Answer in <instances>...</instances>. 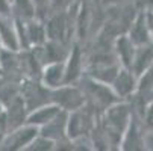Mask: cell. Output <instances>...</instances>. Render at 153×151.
<instances>
[{"label":"cell","mask_w":153,"mask_h":151,"mask_svg":"<svg viewBox=\"0 0 153 151\" xmlns=\"http://www.w3.org/2000/svg\"><path fill=\"white\" fill-rule=\"evenodd\" d=\"M127 121H129V107L126 104L112 106L108 109L105 132L109 138H111V141L114 144H117L120 141L124 128L127 127Z\"/></svg>","instance_id":"cell-1"},{"label":"cell","mask_w":153,"mask_h":151,"mask_svg":"<svg viewBox=\"0 0 153 151\" xmlns=\"http://www.w3.org/2000/svg\"><path fill=\"white\" fill-rule=\"evenodd\" d=\"M38 133L36 125H27V127H18L15 130L6 133L2 141H0V150H21L26 148V145H29Z\"/></svg>","instance_id":"cell-2"},{"label":"cell","mask_w":153,"mask_h":151,"mask_svg":"<svg viewBox=\"0 0 153 151\" xmlns=\"http://www.w3.org/2000/svg\"><path fill=\"white\" fill-rule=\"evenodd\" d=\"M50 100L64 110L80 109L85 103L83 94L73 86H62V88H58L55 91H50Z\"/></svg>","instance_id":"cell-3"},{"label":"cell","mask_w":153,"mask_h":151,"mask_svg":"<svg viewBox=\"0 0 153 151\" xmlns=\"http://www.w3.org/2000/svg\"><path fill=\"white\" fill-rule=\"evenodd\" d=\"M86 89H88L90 95L94 97V100L99 104L105 106L106 109L109 106H112V104L120 101V97L117 94H114L105 83H99V82L90 80V82H86Z\"/></svg>","instance_id":"cell-4"},{"label":"cell","mask_w":153,"mask_h":151,"mask_svg":"<svg viewBox=\"0 0 153 151\" xmlns=\"http://www.w3.org/2000/svg\"><path fill=\"white\" fill-rule=\"evenodd\" d=\"M0 44L12 52H17L20 47L14 20H9V15H0Z\"/></svg>","instance_id":"cell-5"},{"label":"cell","mask_w":153,"mask_h":151,"mask_svg":"<svg viewBox=\"0 0 153 151\" xmlns=\"http://www.w3.org/2000/svg\"><path fill=\"white\" fill-rule=\"evenodd\" d=\"M62 109L58 106V104H42L39 107H36V110L33 109L30 112V115L26 118V122L30 124V125H44L47 124L49 121H52Z\"/></svg>","instance_id":"cell-6"},{"label":"cell","mask_w":153,"mask_h":151,"mask_svg":"<svg viewBox=\"0 0 153 151\" xmlns=\"http://www.w3.org/2000/svg\"><path fill=\"white\" fill-rule=\"evenodd\" d=\"M112 85L115 88V94L121 97H129L135 89V79L132 74V70L123 68L117 73L115 79L112 80Z\"/></svg>","instance_id":"cell-7"},{"label":"cell","mask_w":153,"mask_h":151,"mask_svg":"<svg viewBox=\"0 0 153 151\" xmlns=\"http://www.w3.org/2000/svg\"><path fill=\"white\" fill-rule=\"evenodd\" d=\"M73 112L74 113L67 121V132H68L70 138H77V136L83 135L86 130H88L91 121H90V116H88V113H86L85 110L79 112V109H76Z\"/></svg>","instance_id":"cell-8"},{"label":"cell","mask_w":153,"mask_h":151,"mask_svg":"<svg viewBox=\"0 0 153 151\" xmlns=\"http://www.w3.org/2000/svg\"><path fill=\"white\" fill-rule=\"evenodd\" d=\"M153 60V42L146 46H140V49L135 52L134 56V63H132V71H135L137 76H141L146 68L152 63Z\"/></svg>","instance_id":"cell-9"},{"label":"cell","mask_w":153,"mask_h":151,"mask_svg":"<svg viewBox=\"0 0 153 151\" xmlns=\"http://www.w3.org/2000/svg\"><path fill=\"white\" fill-rule=\"evenodd\" d=\"M64 70L65 65L61 62H52L42 73V82L47 88H58L64 85Z\"/></svg>","instance_id":"cell-10"},{"label":"cell","mask_w":153,"mask_h":151,"mask_svg":"<svg viewBox=\"0 0 153 151\" xmlns=\"http://www.w3.org/2000/svg\"><path fill=\"white\" fill-rule=\"evenodd\" d=\"M117 53L123 63V67L127 70H132L134 56H135V46L129 39V36H120L117 39Z\"/></svg>","instance_id":"cell-11"},{"label":"cell","mask_w":153,"mask_h":151,"mask_svg":"<svg viewBox=\"0 0 153 151\" xmlns=\"http://www.w3.org/2000/svg\"><path fill=\"white\" fill-rule=\"evenodd\" d=\"M80 65H82V57H80V49L74 47L70 53V59L67 63V68L64 70V85H70L74 82L80 74Z\"/></svg>","instance_id":"cell-12"},{"label":"cell","mask_w":153,"mask_h":151,"mask_svg":"<svg viewBox=\"0 0 153 151\" xmlns=\"http://www.w3.org/2000/svg\"><path fill=\"white\" fill-rule=\"evenodd\" d=\"M65 113L59 112L52 121H49L47 124H44V128H42V136H46L49 139H58L62 138V133L65 132V127H67V121H65Z\"/></svg>","instance_id":"cell-13"},{"label":"cell","mask_w":153,"mask_h":151,"mask_svg":"<svg viewBox=\"0 0 153 151\" xmlns=\"http://www.w3.org/2000/svg\"><path fill=\"white\" fill-rule=\"evenodd\" d=\"M129 39L134 42V46H146L150 42L149 38V27L146 24V18L144 15H140L137 18V21L132 24V29H130V36Z\"/></svg>","instance_id":"cell-14"},{"label":"cell","mask_w":153,"mask_h":151,"mask_svg":"<svg viewBox=\"0 0 153 151\" xmlns=\"http://www.w3.org/2000/svg\"><path fill=\"white\" fill-rule=\"evenodd\" d=\"M12 11H14V17L20 18L23 21H29L33 20L36 12H35V6L32 0H12Z\"/></svg>","instance_id":"cell-15"},{"label":"cell","mask_w":153,"mask_h":151,"mask_svg":"<svg viewBox=\"0 0 153 151\" xmlns=\"http://www.w3.org/2000/svg\"><path fill=\"white\" fill-rule=\"evenodd\" d=\"M141 132L138 128V124L135 119H132V122L129 124L127 133H126V139L123 142V148L124 150H140L141 147Z\"/></svg>","instance_id":"cell-16"},{"label":"cell","mask_w":153,"mask_h":151,"mask_svg":"<svg viewBox=\"0 0 153 151\" xmlns=\"http://www.w3.org/2000/svg\"><path fill=\"white\" fill-rule=\"evenodd\" d=\"M25 24H26V36H27L29 44H41V42H44L46 33L41 24L35 23L32 20H29Z\"/></svg>","instance_id":"cell-17"},{"label":"cell","mask_w":153,"mask_h":151,"mask_svg":"<svg viewBox=\"0 0 153 151\" xmlns=\"http://www.w3.org/2000/svg\"><path fill=\"white\" fill-rule=\"evenodd\" d=\"M65 27H67V24H65V18L62 15H58V17L52 18L50 23H49V35H50V38L59 41L62 38V35H64Z\"/></svg>","instance_id":"cell-18"},{"label":"cell","mask_w":153,"mask_h":151,"mask_svg":"<svg viewBox=\"0 0 153 151\" xmlns=\"http://www.w3.org/2000/svg\"><path fill=\"white\" fill-rule=\"evenodd\" d=\"M153 91V60L152 63L146 68L144 71V76L141 79V83H140V92H152Z\"/></svg>","instance_id":"cell-19"},{"label":"cell","mask_w":153,"mask_h":151,"mask_svg":"<svg viewBox=\"0 0 153 151\" xmlns=\"http://www.w3.org/2000/svg\"><path fill=\"white\" fill-rule=\"evenodd\" d=\"M53 141L46 138V136H41L38 139H33L30 142V147H27V150H52L53 148Z\"/></svg>","instance_id":"cell-20"},{"label":"cell","mask_w":153,"mask_h":151,"mask_svg":"<svg viewBox=\"0 0 153 151\" xmlns=\"http://www.w3.org/2000/svg\"><path fill=\"white\" fill-rule=\"evenodd\" d=\"M32 2H33V6H35V12L42 14V12L47 9L50 0H32Z\"/></svg>","instance_id":"cell-21"},{"label":"cell","mask_w":153,"mask_h":151,"mask_svg":"<svg viewBox=\"0 0 153 151\" xmlns=\"http://www.w3.org/2000/svg\"><path fill=\"white\" fill-rule=\"evenodd\" d=\"M146 125L149 130H153V103L146 112Z\"/></svg>","instance_id":"cell-22"},{"label":"cell","mask_w":153,"mask_h":151,"mask_svg":"<svg viewBox=\"0 0 153 151\" xmlns=\"http://www.w3.org/2000/svg\"><path fill=\"white\" fill-rule=\"evenodd\" d=\"M144 18H146V24H147L149 30H152V32H153V12L147 14V15H146Z\"/></svg>","instance_id":"cell-23"},{"label":"cell","mask_w":153,"mask_h":151,"mask_svg":"<svg viewBox=\"0 0 153 151\" xmlns=\"http://www.w3.org/2000/svg\"><path fill=\"white\" fill-rule=\"evenodd\" d=\"M5 109H3V103H2V100H0V113H2Z\"/></svg>","instance_id":"cell-24"},{"label":"cell","mask_w":153,"mask_h":151,"mask_svg":"<svg viewBox=\"0 0 153 151\" xmlns=\"http://www.w3.org/2000/svg\"><path fill=\"white\" fill-rule=\"evenodd\" d=\"M0 73H2V71H0Z\"/></svg>","instance_id":"cell-25"}]
</instances>
